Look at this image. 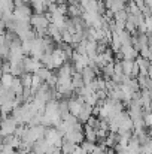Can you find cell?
Returning <instances> with one entry per match:
<instances>
[{
    "label": "cell",
    "mask_w": 152,
    "mask_h": 154,
    "mask_svg": "<svg viewBox=\"0 0 152 154\" xmlns=\"http://www.w3.org/2000/svg\"><path fill=\"white\" fill-rule=\"evenodd\" d=\"M52 58H54V66L55 67H60V66H63L64 64V61H66V52L63 48H57V50H54L52 51Z\"/></svg>",
    "instance_id": "3"
},
{
    "label": "cell",
    "mask_w": 152,
    "mask_h": 154,
    "mask_svg": "<svg viewBox=\"0 0 152 154\" xmlns=\"http://www.w3.org/2000/svg\"><path fill=\"white\" fill-rule=\"evenodd\" d=\"M76 145H78V144H73V142L64 141V142H63V147H61V150H63V153H64V154H70V153H73V151H75Z\"/></svg>",
    "instance_id": "10"
},
{
    "label": "cell",
    "mask_w": 152,
    "mask_h": 154,
    "mask_svg": "<svg viewBox=\"0 0 152 154\" xmlns=\"http://www.w3.org/2000/svg\"><path fill=\"white\" fill-rule=\"evenodd\" d=\"M49 17H45L43 14H36V15H33L31 17V24L34 26V29L36 30H39V29H48L49 27Z\"/></svg>",
    "instance_id": "2"
},
{
    "label": "cell",
    "mask_w": 152,
    "mask_h": 154,
    "mask_svg": "<svg viewBox=\"0 0 152 154\" xmlns=\"http://www.w3.org/2000/svg\"><path fill=\"white\" fill-rule=\"evenodd\" d=\"M121 61H122V69H124V73H125L127 76H131L136 61H134V60H127V58H122Z\"/></svg>",
    "instance_id": "7"
},
{
    "label": "cell",
    "mask_w": 152,
    "mask_h": 154,
    "mask_svg": "<svg viewBox=\"0 0 152 154\" xmlns=\"http://www.w3.org/2000/svg\"><path fill=\"white\" fill-rule=\"evenodd\" d=\"M82 106H84V103H81L76 97L75 99H70L69 100V108H70V114H73V115H79L81 114V111H82Z\"/></svg>",
    "instance_id": "6"
},
{
    "label": "cell",
    "mask_w": 152,
    "mask_h": 154,
    "mask_svg": "<svg viewBox=\"0 0 152 154\" xmlns=\"http://www.w3.org/2000/svg\"><path fill=\"white\" fill-rule=\"evenodd\" d=\"M13 79H15V76L10 72L9 73H3V85L4 87H10L13 84Z\"/></svg>",
    "instance_id": "11"
},
{
    "label": "cell",
    "mask_w": 152,
    "mask_h": 154,
    "mask_svg": "<svg viewBox=\"0 0 152 154\" xmlns=\"http://www.w3.org/2000/svg\"><path fill=\"white\" fill-rule=\"evenodd\" d=\"M70 154H73V153H70Z\"/></svg>",
    "instance_id": "14"
},
{
    "label": "cell",
    "mask_w": 152,
    "mask_h": 154,
    "mask_svg": "<svg viewBox=\"0 0 152 154\" xmlns=\"http://www.w3.org/2000/svg\"><path fill=\"white\" fill-rule=\"evenodd\" d=\"M143 120H145V126L152 129V111L149 112H143Z\"/></svg>",
    "instance_id": "12"
},
{
    "label": "cell",
    "mask_w": 152,
    "mask_h": 154,
    "mask_svg": "<svg viewBox=\"0 0 152 154\" xmlns=\"http://www.w3.org/2000/svg\"><path fill=\"white\" fill-rule=\"evenodd\" d=\"M106 8L109 11H112L113 14H116V12L125 9V2H122V0H106Z\"/></svg>",
    "instance_id": "4"
},
{
    "label": "cell",
    "mask_w": 152,
    "mask_h": 154,
    "mask_svg": "<svg viewBox=\"0 0 152 154\" xmlns=\"http://www.w3.org/2000/svg\"><path fill=\"white\" fill-rule=\"evenodd\" d=\"M36 73H37V75H39V76H40V78H42L45 82L49 79L51 75H52V73H51V69H49V67H46V66H42V67H40V69H39Z\"/></svg>",
    "instance_id": "9"
},
{
    "label": "cell",
    "mask_w": 152,
    "mask_h": 154,
    "mask_svg": "<svg viewBox=\"0 0 152 154\" xmlns=\"http://www.w3.org/2000/svg\"><path fill=\"white\" fill-rule=\"evenodd\" d=\"M18 121L13 118V117H7L3 120V126H1V136H9V135H15L16 132V126Z\"/></svg>",
    "instance_id": "1"
},
{
    "label": "cell",
    "mask_w": 152,
    "mask_h": 154,
    "mask_svg": "<svg viewBox=\"0 0 152 154\" xmlns=\"http://www.w3.org/2000/svg\"><path fill=\"white\" fill-rule=\"evenodd\" d=\"M30 3L33 5V8H34L36 14H43V11H45V6L48 5L45 0H30Z\"/></svg>",
    "instance_id": "8"
},
{
    "label": "cell",
    "mask_w": 152,
    "mask_h": 154,
    "mask_svg": "<svg viewBox=\"0 0 152 154\" xmlns=\"http://www.w3.org/2000/svg\"><path fill=\"white\" fill-rule=\"evenodd\" d=\"M121 52L124 54V58H127V60H134V58H137V54H139V51L131 45H122Z\"/></svg>",
    "instance_id": "5"
},
{
    "label": "cell",
    "mask_w": 152,
    "mask_h": 154,
    "mask_svg": "<svg viewBox=\"0 0 152 154\" xmlns=\"http://www.w3.org/2000/svg\"><path fill=\"white\" fill-rule=\"evenodd\" d=\"M122 2H125V3H127V2H130V0H122Z\"/></svg>",
    "instance_id": "13"
}]
</instances>
